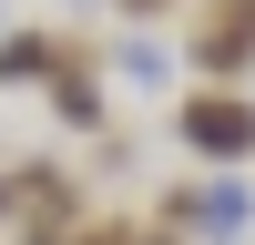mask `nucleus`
<instances>
[{
    "instance_id": "39448f33",
    "label": "nucleus",
    "mask_w": 255,
    "mask_h": 245,
    "mask_svg": "<svg viewBox=\"0 0 255 245\" xmlns=\"http://www.w3.org/2000/svg\"><path fill=\"white\" fill-rule=\"evenodd\" d=\"M113 10H123V20H174L184 0H113Z\"/></svg>"
},
{
    "instance_id": "f03ea898",
    "label": "nucleus",
    "mask_w": 255,
    "mask_h": 245,
    "mask_svg": "<svg viewBox=\"0 0 255 245\" xmlns=\"http://www.w3.org/2000/svg\"><path fill=\"white\" fill-rule=\"evenodd\" d=\"M184 61L215 72V82L255 72V0H204V10L184 20Z\"/></svg>"
},
{
    "instance_id": "7ed1b4c3",
    "label": "nucleus",
    "mask_w": 255,
    "mask_h": 245,
    "mask_svg": "<svg viewBox=\"0 0 255 245\" xmlns=\"http://www.w3.org/2000/svg\"><path fill=\"white\" fill-rule=\"evenodd\" d=\"M72 41L61 31H0V82H51Z\"/></svg>"
},
{
    "instance_id": "20e7f679",
    "label": "nucleus",
    "mask_w": 255,
    "mask_h": 245,
    "mask_svg": "<svg viewBox=\"0 0 255 245\" xmlns=\"http://www.w3.org/2000/svg\"><path fill=\"white\" fill-rule=\"evenodd\" d=\"M113 72H123V82H143V92H163V41H153V20L113 51Z\"/></svg>"
},
{
    "instance_id": "f257e3e1",
    "label": "nucleus",
    "mask_w": 255,
    "mask_h": 245,
    "mask_svg": "<svg viewBox=\"0 0 255 245\" xmlns=\"http://www.w3.org/2000/svg\"><path fill=\"white\" fill-rule=\"evenodd\" d=\"M174 133H184V153H204V163H245L255 153V102L235 82H204V92L174 102Z\"/></svg>"
}]
</instances>
